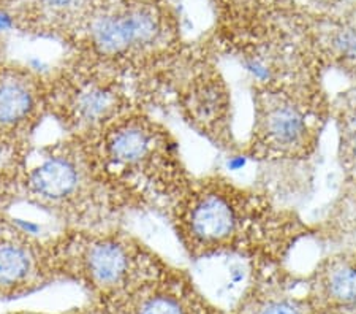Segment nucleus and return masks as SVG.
I'll return each mask as SVG.
<instances>
[{"mask_svg": "<svg viewBox=\"0 0 356 314\" xmlns=\"http://www.w3.org/2000/svg\"><path fill=\"white\" fill-rule=\"evenodd\" d=\"M48 113L68 136H89L120 116L146 110L129 81L79 54L46 72Z\"/></svg>", "mask_w": 356, "mask_h": 314, "instance_id": "nucleus-5", "label": "nucleus"}, {"mask_svg": "<svg viewBox=\"0 0 356 314\" xmlns=\"http://www.w3.org/2000/svg\"><path fill=\"white\" fill-rule=\"evenodd\" d=\"M53 218L62 228L120 227L134 205L97 161L88 139L68 136L29 157L19 203Z\"/></svg>", "mask_w": 356, "mask_h": 314, "instance_id": "nucleus-1", "label": "nucleus"}, {"mask_svg": "<svg viewBox=\"0 0 356 314\" xmlns=\"http://www.w3.org/2000/svg\"><path fill=\"white\" fill-rule=\"evenodd\" d=\"M254 105L250 156H289L302 150L311 132L307 114L301 107L293 104L290 95L265 84L257 88Z\"/></svg>", "mask_w": 356, "mask_h": 314, "instance_id": "nucleus-10", "label": "nucleus"}, {"mask_svg": "<svg viewBox=\"0 0 356 314\" xmlns=\"http://www.w3.org/2000/svg\"><path fill=\"white\" fill-rule=\"evenodd\" d=\"M315 314H356V254L328 257L309 279Z\"/></svg>", "mask_w": 356, "mask_h": 314, "instance_id": "nucleus-11", "label": "nucleus"}, {"mask_svg": "<svg viewBox=\"0 0 356 314\" xmlns=\"http://www.w3.org/2000/svg\"><path fill=\"white\" fill-rule=\"evenodd\" d=\"M97 161L136 211H166L192 176L171 130L147 110H135L89 136Z\"/></svg>", "mask_w": 356, "mask_h": 314, "instance_id": "nucleus-3", "label": "nucleus"}, {"mask_svg": "<svg viewBox=\"0 0 356 314\" xmlns=\"http://www.w3.org/2000/svg\"><path fill=\"white\" fill-rule=\"evenodd\" d=\"M92 0H32V26L49 33L83 32L92 16H89Z\"/></svg>", "mask_w": 356, "mask_h": 314, "instance_id": "nucleus-13", "label": "nucleus"}, {"mask_svg": "<svg viewBox=\"0 0 356 314\" xmlns=\"http://www.w3.org/2000/svg\"><path fill=\"white\" fill-rule=\"evenodd\" d=\"M232 314H315V310L307 294L293 295L271 279L254 276Z\"/></svg>", "mask_w": 356, "mask_h": 314, "instance_id": "nucleus-12", "label": "nucleus"}, {"mask_svg": "<svg viewBox=\"0 0 356 314\" xmlns=\"http://www.w3.org/2000/svg\"><path fill=\"white\" fill-rule=\"evenodd\" d=\"M177 242L195 260L273 253L274 213L263 197L223 176L191 180L166 211Z\"/></svg>", "mask_w": 356, "mask_h": 314, "instance_id": "nucleus-2", "label": "nucleus"}, {"mask_svg": "<svg viewBox=\"0 0 356 314\" xmlns=\"http://www.w3.org/2000/svg\"><path fill=\"white\" fill-rule=\"evenodd\" d=\"M10 314H44V313H32V311H16V313H10Z\"/></svg>", "mask_w": 356, "mask_h": 314, "instance_id": "nucleus-17", "label": "nucleus"}, {"mask_svg": "<svg viewBox=\"0 0 356 314\" xmlns=\"http://www.w3.org/2000/svg\"><path fill=\"white\" fill-rule=\"evenodd\" d=\"M32 146L0 141V211L19 203L21 182L24 178Z\"/></svg>", "mask_w": 356, "mask_h": 314, "instance_id": "nucleus-14", "label": "nucleus"}, {"mask_svg": "<svg viewBox=\"0 0 356 314\" xmlns=\"http://www.w3.org/2000/svg\"><path fill=\"white\" fill-rule=\"evenodd\" d=\"M170 100L191 127L201 135L232 146V100L225 79L214 67L182 61L173 78Z\"/></svg>", "mask_w": 356, "mask_h": 314, "instance_id": "nucleus-6", "label": "nucleus"}, {"mask_svg": "<svg viewBox=\"0 0 356 314\" xmlns=\"http://www.w3.org/2000/svg\"><path fill=\"white\" fill-rule=\"evenodd\" d=\"M347 121H348V125H350V127H352L353 132L356 134V105H353L352 108H350Z\"/></svg>", "mask_w": 356, "mask_h": 314, "instance_id": "nucleus-15", "label": "nucleus"}, {"mask_svg": "<svg viewBox=\"0 0 356 314\" xmlns=\"http://www.w3.org/2000/svg\"><path fill=\"white\" fill-rule=\"evenodd\" d=\"M352 157L356 164V134H355V139H353V146H352Z\"/></svg>", "mask_w": 356, "mask_h": 314, "instance_id": "nucleus-16", "label": "nucleus"}, {"mask_svg": "<svg viewBox=\"0 0 356 314\" xmlns=\"http://www.w3.org/2000/svg\"><path fill=\"white\" fill-rule=\"evenodd\" d=\"M59 281L48 238L0 211V300H16Z\"/></svg>", "mask_w": 356, "mask_h": 314, "instance_id": "nucleus-7", "label": "nucleus"}, {"mask_svg": "<svg viewBox=\"0 0 356 314\" xmlns=\"http://www.w3.org/2000/svg\"><path fill=\"white\" fill-rule=\"evenodd\" d=\"M95 306L102 314H220L198 284L173 265Z\"/></svg>", "mask_w": 356, "mask_h": 314, "instance_id": "nucleus-9", "label": "nucleus"}, {"mask_svg": "<svg viewBox=\"0 0 356 314\" xmlns=\"http://www.w3.org/2000/svg\"><path fill=\"white\" fill-rule=\"evenodd\" d=\"M48 113L46 72L19 62L0 64V141L32 146Z\"/></svg>", "mask_w": 356, "mask_h": 314, "instance_id": "nucleus-8", "label": "nucleus"}, {"mask_svg": "<svg viewBox=\"0 0 356 314\" xmlns=\"http://www.w3.org/2000/svg\"><path fill=\"white\" fill-rule=\"evenodd\" d=\"M48 242L59 281L78 283L95 305L129 292L171 265L122 226L62 228Z\"/></svg>", "mask_w": 356, "mask_h": 314, "instance_id": "nucleus-4", "label": "nucleus"}, {"mask_svg": "<svg viewBox=\"0 0 356 314\" xmlns=\"http://www.w3.org/2000/svg\"><path fill=\"white\" fill-rule=\"evenodd\" d=\"M3 61H7V59H5V54H3V51H2V47H0V64H2Z\"/></svg>", "mask_w": 356, "mask_h": 314, "instance_id": "nucleus-18", "label": "nucleus"}]
</instances>
